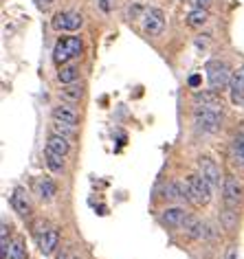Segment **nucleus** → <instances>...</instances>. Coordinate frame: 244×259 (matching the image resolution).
Masks as SVG:
<instances>
[{
  "instance_id": "18",
  "label": "nucleus",
  "mask_w": 244,
  "mask_h": 259,
  "mask_svg": "<svg viewBox=\"0 0 244 259\" xmlns=\"http://www.w3.org/2000/svg\"><path fill=\"white\" fill-rule=\"evenodd\" d=\"M79 66L77 64H64V66H60V70H57V79H60V83H75L79 81Z\"/></svg>"
},
{
  "instance_id": "25",
  "label": "nucleus",
  "mask_w": 244,
  "mask_h": 259,
  "mask_svg": "<svg viewBox=\"0 0 244 259\" xmlns=\"http://www.w3.org/2000/svg\"><path fill=\"white\" fill-rule=\"evenodd\" d=\"M9 259H27V246L22 237H16L9 246Z\"/></svg>"
},
{
  "instance_id": "8",
  "label": "nucleus",
  "mask_w": 244,
  "mask_h": 259,
  "mask_svg": "<svg viewBox=\"0 0 244 259\" xmlns=\"http://www.w3.org/2000/svg\"><path fill=\"white\" fill-rule=\"evenodd\" d=\"M222 200L224 206L229 209H237V204L242 202V183L235 176H227L222 183Z\"/></svg>"
},
{
  "instance_id": "31",
  "label": "nucleus",
  "mask_w": 244,
  "mask_h": 259,
  "mask_svg": "<svg viewBox=\"0 0 244 259\" xmlns=\"http://www.w3.org/2000/svg\"><path fill=\"white\" fill-rule=\"evenodd\" d=\"M224 259H237V248H235L233 244L227 248V255H224Z\"/></svg>"
},
{
  "instance_id": "13",
  "label": "nucleus",
  "mask_w": 244,
  "mask_h": 259,
  "mask_svg": "<svg viewBox=\"0 0 244 259\" xmlns=\"http://www.w3.org/2000/svg\"><path fill=\"white\" fill-rule=\"evenodd\" d=\"M51 119H53V121H62V123H66V125H73V127L79 125V112H77V110L70 106V103L55 106L53 110H51Z\"/></svg>"
},
{
  "instance_id": "7",
  "label": "nucleus",
  "mask_w": 244,
  "mask_h": 259,
  "mask_svg": "<svg viewBox=\"0 0 244 259\" xmlns=\"http://www.w3.org/2000/svg\"><path fill=\"white\" fill-rule=\"evenodd\" d=\"M196 163H198V174H200V176L207 180V183L214 187V189H220V185L224 183L222 171H220V165H218L211 156H200Z\"/></svg>"
},
{
  "instance_id": "28",
  "label": "nucleus",
  "mask_w": 244,
  "mask_h": 259,
  "mask_svg": "<svg viewBox=\"0 0 244 259\" xmlns=\"http://www.w3.org/2000/svg\"><path fill=\"white\" fill-rule=\"evenodd\" d=\"M97 7L104 11V14H112L114 11V0H97Z\"/></svg>"
},
{
  "instance_id": "6",
  "label": "nucleus",
  "mask_w": 244,
  "mask_h": 259,
  "mask_svg": "<svg viewBox=\"0 0 244 259\" xmlns=\"http://www.w3.org/2000/svg\"><path fill=\"white\" fill-rule=\"evenodd\" d=\"M82 24H84V16L77 14V11H57V14L51 18V27L55 31H66V33L79 31Z\"/></svg>"
},
{
  "instance_id": "24",
  "label": "nucleus",
  "mask_w": 244,
  "mask_h": 259,
  "mask_svg": "<svg viewBox=\"0 0 244 259\" xmlns=\"http://www.w3.org/2000/svg\"><path fill=\"white\" fill-rule=\"evenodd\" d=\"M51 132L60 134V137H66L68 141H73L77 137V127L66 125V123H62V121H53V123H51Z\"/></svg>"
},
{
  "instance_id": "9",
  "label": "nucleus",
  "mask_w": 244,
  "mask_h": 259,
  "mask_svg": "<svg viewBox=\"0 0 244 259\" xmlns=\"http://www.w3.org/2000/svg\"><path fill=\"white\" fill-rule=\"evenodd\" d=\"M11 202V209H14L20 218H31V213H33V206H31V200H29V191L24 189V187H16L14 193H11L9 198Z\"/></svg>"
},
{
  "instance_id": "22",
  "label": "nucleus",
  "mask_w": 244,
  "mask_h": 259,
  "mask_svg": "<svg viewBox=\"0 0 244 259\" xmlns=\"http://www.w3.org/2000/svg\"><path fill=\"white\" fill-rule=\"evenodd\" d=\"M231 158H233L235 165L244 167V132L235 134V137L231 139Z\"/></svg>"
},
{
  "instance_id": "5",
  "label": "nucleus",
  "mask_w": 244,
  "mask_h": 259,
  "mask_svg": "<svg viewBox=\"0 0 244 259\" xmlns=\"http://www.w3.org/2000/svg\"><path fill=\"white\" fill-rule=\"evenodd\" d=\"M165 14L163 9L158 7H147L143 18H141V27H143V33L150 37H158L165 31Z\"/></svg>"
},
{
  "instance_id": "14",
  "label": "nucleus",
  "mask_w": 244,
  "mask_h": 259,
  "mask_svg": "<svg viewBox=\"0 0 244 259\" xmlns=\"http://www.w3.org/2000/svg\"><path fill=\"white\" fill-rule=\"evenodd\" d=\"M37 246H40V252L42 255H53L55 248L60 246V231L55 229V226H49L47 231H44V235L37 239Z\"/></svg>"
},
{
  "instance_id": "4",
  "label": "nucleus",
  "mask_w": 244,
  "mask_h": 259,
  "mask_svg": "<svg viewBox=\"0 0 244 259\" xmlns=\"http://www.w3.org/2000/svg\"><path fill=\"white\" fill-rule=\"evenodd\" d=\"M194 123L198 130L207 134H214L222 127V110H205V108H194Z\"/></svg>"
},
{
  "instance_id": "3",
  "label": "nucleus",
  "mask_w": 244,
  "mask_h": 259,
  "mask_svg": "<svg viewBox=\"0 0 244 259\" xmlns=\"http://www.w3.org/2000/svg\"><path fill=\"white\" fill-rule=\"evenodd\" d=\"M185 183H187L189 200L196 206H205V204L211 202V196H214L211 191H214V187H211L200 174H189V176L185 178Z\"/></svg>"
},
{
  "instance_id": "16",
  "label": "nucleus",
  "mask_w": 244,
  "mask_h": 259,
  "mask_svg": "<svg viewBox=\"0 0 244 259\" xmlns=\"http://www.w3.org/2000/svg\"><path fill=\"white\" fill-rule=\"evenodd\" d=\"M165 198L172 200V202H185V198H189L187 183H181V180H172V183L165 187Z\"/></svg>"
},
{
  "instance_id": "29",
  "label": "nucleus",
  "mask_w": 244,
  "mask_h": 259,
  "mask_svg": "<svg viewBox=\"0 0 244 259\" xmlns=\"http://www.w3.org/2000/svg\"><path fill=\"white\" fill-rule=\"evenodd\" d=\"M33 3H35V7L40 11H49L55 5V0H33Z\"/></svg>"
},
{
  "instance_id": "27",
  "label": "nucleus",
  "mask_w": 244,
  "mask_h": 259,
  "mask_svg": "<svg viewBox=\"0 0 244 259\" xmlns=\"http://www.w3.org/2000/svg\"><path fill=\"white\" fill-rule=\"evenodd\" d=\"M147 7H141V5H132L130 9H128V20H139V18H143Z\"/></svg>"
},
{
  "instance_id": "2",
  "label": "nucleus",
  "mask_w": 244,
  "mask_h": 259,
  "mask_svg": "<svg viewBox=\"0 0 244 259\" xmlns=\"http://www.w3.org/2000/svg\"><path fill=\"white\" fill-rule=\"evenodd\" d=\"M205 73H207L209 88L216 90V93H222L224 88H229L231 77H233L229 64L222 62V60H209L207 64H205Z\"/></svg>"
},
{
  "instance_id": "19",
  "label": "nucleus",
  "mask_w": 244,
  "mask_h": 259,
  "mask_svg": "<svg viewBox=\"0 0 244 259\" xmlns=\"http://www.w3.org/2000/svg\"><path fill=\"white\" fill-rule=\"evenodd\" d=\"M209 22V11L207 9H191L187 16H185V24L191 29H202L205 24Z\"/></svg>"
},
{
  "instance_id": "21",
  "label": "nucleus",
  "mask_w": 244,
  "mask_h": 259,
  "mask_svg": "<svg viewBox=\"0 0 244 259\" xmlns=\"http://www.w3.org/2000/svg\"><path fill=\"white\" fill-rule=\"evenodd\" d=\"M60 95H62V99L64 101H68V103H75V101H79L82 97H84V83H66L62 90H60Z\"/></svg>"
},
{
  "instance_id": "30",
  "label": "nucleus",
  "mask_w": 244,
  "mask_h": 259,
  "mask_svg": "<svg viewBox=\"0 0 244 259\" xmlns=\"http://www.w3.org/2000/svg\"><path fill=\"white\" fill-rule=\"evenodd\" d=\"M191 5V9H207L211 5V0H187Z\"/></svg>"
},
{
  "instance_id": "17",
  "label": "nucleus",
  "mask_w": 244,
  "mask_h": 259,
  "mask_svg": "<svg viewBox=\"0 0 244 259\" xmlns=\"http://www.w3.org/2000/svg\"><path fill=\"white\" fill-rule=\"evenodd\" d=\"M47 150H51V152H55V154H60V156L66 158L68 152H70V141L66 137H60V134L51 132L49 139H47Z\"/></svg>"
},
{
  "instance_id": "32",
  "label": "nucleus",
  "mask_w": 244,
  "mask_h": 259,
  "mask_svg": "<svg viewBox=\"0 0 244 259\" xmlns=\"http://www.w3.org/2000/svg\"><path fill=\"white\" fill-rule=\"evenodd\" d=\"M200 81H202L200 75H191V77H189V86H191V88H198V86H200Z\"/></svg>"
},
{
  "instance_id": "26",
  "label": "nucleus",
  "mask_w": 244,
  "mask_h": 259,
  "mask_svg": "<svg viewBox=\"0 0 244 259\" xmlns=\"http://www.w3.org/2000/svg\"><path fill=\"white\" fill-rule=\"evenodd\" d=\"M222 224H224V229H229V231H233L235 229V224H237V211L235 209H229V206H224V211H222Z\"/></svg>"
},
{
  "instance_id": "10",
  "label": "nucleus",
  "mask_w": 244,
  "mask_h": 259,
  "mask_svg": "<svg viewBox=\"0 0 244 259\" xmlns=\"http://www.w3.org/2000/svg\"><path fill=\"white\" fill-rule=\"evenodd\" d=\"M196 108H205V110H222V97L216 90H196L191 97Z\"/></svg>"
},
{
  "instance_id": "11",
  "label": "nucleus",
  "mask_w": 244,
  "mask_h": 259,
  "mask_svg": "<svg viewBox=\"0 0 244 259\" xmlns=\"http://www.w3.org/2000/svg\"><path fill=\"white\" fill-rule=\"evenodd\" d=\"M187 218H189V213L183 206H168V209L160 213V222L165 226H170V229H183Z\"/></svg>"
},
{
  "instance_id": "12",
  "label": "nucleus",
  "mask_w": 244,
  "mask_h": 259,
  "mask_svg": "<svg viewBox=\"0 0 244 259\" xmlns=\"http://www.w3.org/2000/svg\"><path fill=\"white\" fill-rule=\"evenodd\" d=\"M229 97L235 108H244V68H237L229 83Z\"/></svg>"
},
{
  "instance_id": "20",
  "label": "nucleus",
  "mask_w": 244,
  "mask_h": 259,
  "mask_svg": "<svg viewBox=\"0 0 244 259\" xmlns=\"http://www.w3.org/2000/svg\"><path fill=\"white\" fill-rule=\"evenodd\" d=\"M183 231L187 233L191 239H202L205 233H207V226H205L198 218H191V215H189L187 222H185V226H183Z\"/></svg>"
},
{
  "instance_id": "33",
  "label": "nucleus",
  "mask_w": 244,
  "mask_h": 259,
  "mask_svg": "<svg viewBox=\"0 0 244 259\" xmlns=\"http://www.w3.org/2000/svg\"><path fill=\"white\" fill-rule=\"evenodd\" d=\"M68 259H79V257H68Z\"/></svg>"
},
{
  "instance_id": "15",
  "label": "nucleus",
  "mask_w": 244,
  "mask_h": 259,
  "mask_svg": "<svg viewBox=\"0 0 244 259\" xmlns=\"http://www.w3.org/2000/svg\"><path fill=\"white\" fill-rule=\"evenodd\" d=\"M35 191L37 196H40L44 202H51L55 196H57V185L53 183V178L51 176H40L35 183Z\"/></svg>"
},
{
  "instance_id": "23",
  "label": "nucleus",
  "mask_w": 244,
  "mask_h": 259,
  "mask_svg": "<svg viewBox=\"0 0 244 259\" xmlns=\"http://www.w3.org/2000/svg\"><path fill=\"white\" fill-rule=\"evenodd\" d=\"M44 160H47V167L53 174H60L64 169V156H60V154H55L51 150H44Z\"/></svg>"
},
{
  "instance_id": "1",
  "label": "nucleus",
  "mask_w": 244,
  "mask_h": 259,
  "mask_svg": "<svg viewBox=\"0 0 244 259\" xmlns=\"http://www.w3.org/2000/svg\"><path fill=\"white\" fill-rule=\"evenodd\" d=\"M84 51V42L82 37L77 35H66V37H60L53 47V62L57 66H64V64H70L75 57L82 55Z\"/></svg>"
}]
</instances>
